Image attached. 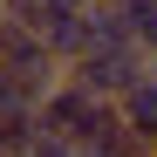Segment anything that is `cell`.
I'll return each instance as SVG.
<instances>
[{
	"mask_svg": "<svg viewBox=\"0 0 157 157\" xmlns=\"http://www.w3.org/2000/svg\"><path fill=\"white\" fill-rule=\"evenodd\" d=\"M144 68H150L144 48H82V55H75L62 75H68L75 89H89V96H102V102H116V96L144 75Z\"/></svg>",
	"mask_w": 157,
	"mask_h": 157,
	"instance_id": "1",
	"label": "cell"
},
{
	"mask_svg": "<svg viewBox=\"0 0 157 157\" xmlns=\"http://www.w3.org/2000/svg\"><path fill=\"white\" fill-rule=\"evenodd\" d=\"M0 68H7V75H21V82H28V89H41V96L62 82V68L48 62V48H41V34L28 28V21H0Z\"/></svg>",
	"mask_w": 157,
	"mask_h": 157,
	"instance_id": "2",
	"label": "cell"
},
{
	"mask_svg": "<svg viewBox=\"0 0 157 157\" xmlns=\"http://www.w3.org/2000/svg\"><path fill=\"white\" fill-rule=\"evenodd\" d=\"M116 123H123V137L137 144L144 157H157V75H150V68L116 96Z\"/></svg>",
	"mask_w": 157,
	"mask_h": 157,
	"instance_id": "3",
	"label": "cell"
},
{
	"mask_svg": "<svg viewBox=\"0 0 157 157\" xmlns=\"http://www.w3.org/2000/svg\"><path fill=\"white\" fill-rule=\"evenodd\" d=\"M28 28L41 34V48H48V62H55V68H68L75 55H82V14H68V7H34Z\"/></svg>",
	"mask_w": 157,
	"mask_h": 157,
	"instance_id": "4",
	"label": "cell"
},
{
	"mask_svg": "<svg viewBox=\"0 0 157 157\" xmlns=\"http://www.w3.org/2000/svg\"><path fill=\"white\" fill-rule=\"evenodd\" d=\"M82 48H130V34H123V14L109 7V0L82 7Z\"/></svg>",
	"mask_w": 157,
	"mask_h": 157,
	"instance_id": "5",
	"label": "cell"
},
{
	"mask_svg": "<svg viewBox=\"0 0 157 157\" xmlns=\"http://www.w3.org/2000/svg\"><path fill=\"white\" fill-rule=\"evenodd\" d=\"M109 7L123 14V34H130V48L157 55V0H109Z\"/></svg>",
	"mask_w": 157,
	"mask_h": 157,
	"instance_id": "6",
	"label": "cell"
},
{
	"mask_svg": "<svg viewBox=\"0 0 157 157\" xmlns=\"http://www.w3.org/2000/svg\"><path fill=\"white\" fill-rule=\"evenodd\" d=\"M75 157H144L130 137H109V144H75Z\"/></svg>",
	"mask_w": 157,
	"mask_h": 157,
	"instance_id": "7",
	"label": "cell"
},
{
	"mask_svg": "<svg viewBox=\"0 0 157 157\" xmlns=\"http://www.w3.org/2000/svg\"><path fill=\"white\" fill-rule=\"evenodd\" d=\"M21 157H75V144H68V137H48V130H41V137L21 150Z\"/></svg>",
	"mask_w": 157,
	"mask_h": 157,
	"instance_id": "8",
	"label": "cell"
},
{
	"mask_svg": "<svg viewBox=\"0 0 157 157\" xmlns=\"http://www.w3.org/2000/svg\"><path fill=\"white\" fill-rule=\"evenodd\" d=\"M34 7H68V14H82V7H96V0H34Z\"/></svg>",
	"mask_w": 157,
	"mask_h": 157,
	"instance_id": "9",
	"label": "cell"
},
{
	"mask_svg": "<svg viewBox=\"0 0 157 157\" xmlns=\"http://www.w3.org/2000/svg\"><path fill=\"white\" fill-rule=\"evenodd\" d=\"M0 157H14V130L7 123H0Z\"/></svg>",
	"mask_w": 157,
	"mask_h": 157,
	"instance_id": "10",
	"label": "cell"
},
{
	"mask_svg": "<svg viewBox=\"0 0 157 157\" xmlns=\"http://www.w3.org/2000/svg\"><path fill=\"white\" fill-rule=\"evenodd\" d=\"M0 21H7V0H0Z\"/></svg>",
	"mask_w": 157,
	"mask_h": 157,
	"instance_id": "11",
	"label": "cell"
},
{
	"mask_svg": "<svg viewBox=\"0 0 157 157\" xmlns=\"http://www.w3.org/2000/svg\"><path fill=\"white\" fill-rule=\"evenodd\" d=\"M150 75H157V55H150Z\"/></svg>",
	"mask_w": 157,
	"mask_h": 157,
	"instance_id": "12",
	"label": "cell"
}]
</instances>
